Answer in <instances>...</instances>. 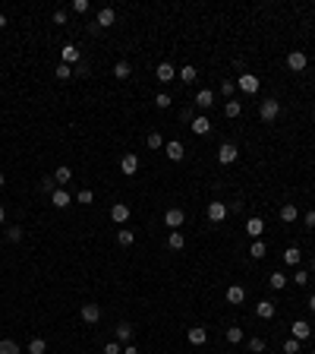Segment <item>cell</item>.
Listing matches in <instances>:
<instances>
[{"label": "cell", "mask_w": 315, "mask_h": 354, "mask_svg": "<svg viewBox=\"0 0 315 354\" xmlns=\"http://www.w3.org/2000/svg\"><path fill=\"white\" fill-rule=\"evenodd\" d=\"M278 114H280V102H278V98H265V102L259 104V117H262L265 124H271Z\"/></svg>", "instance_id": "1"}, {"label": "cell", "mask_w": 315, "mask_h": 354, "mask_svg": "<svg viewBox=\"0 0 315 354\" xmlns=\"http://www.w3.org/2000/svg\"><path fill=\"white\" fill-rule=\"evenodd\" d=\"M237 158H240V152H237V146H233V143H224V146L218 149V162H221V165H233Z\"/></svg>", "instance_id": "2"}, {"label": "cell", "mask_w": 315, "mask_h": 354, "mask_svg": "<svg viewBox=\"0 0 315 354\" xmlns=\"http://www.w3.org/2000/svg\"><path fill=\"white\" fill-rule=\"evenodd\" d=\"M237 85L246 92V95H256V92H259V76H252V73H243V76L237 79Z\"/></svg>", "instance_id": "3"}, {"label": "cell", "mask_w": 315, "mask_h": 354, "mask_svg": "<svg viewBox=\"0 0 315 354\" xmlns=\"http://www.w3.org/2000/svg\"><path fill=\"white\" fill-rule=\"evenodd\" d=\"M120 171H123L126 177H132L139 171V155H132V152H126L123 158H120Z\"/></svg>", "instance_id": "4"}, {"label": "cell", "mask_w": 315, "mask_h": 354, "mask_svg": "<svg viewBox=\"0 0 315 354\" xmlns=\"http://www.w3.org/2000/svg\"><path fill=\"white\" fill-rule=\"evenodd\" d=\"M287 66H290V70H306V66H309V57L303 54V51H290V57H287Z\"/></svg>", "instance_id": "5"}, {"label": "cell", "mask_w": 315, "mask_h": 354, "mask_svg": "<svg viewBox=\"0 0 315 354\" xmlns=\"http://www.w3.org/2000/svg\"><path fill=\"white\" fill-rule=\"evenodd\" d=\"M98 319H101V307L98 304H82V323H98Z\"/></svg>", "instance_id": "6"}, {"label": "cell", "mask_w": 315, "mask_h": 354, "mask_svg": "<svg viewBox=\"0 0 315 354\" xmlns=\"http://www.w3.org/2000/svg\"><path fill=\"white\" fill-rule=\"evenodd\" d=\"M290 329H293V338H296V342H303V338H309V335H312V326L306 323V319H296Z\"/></svg>", "instance_id": "7"}, {"label": "cell", "mask_w": 315, "mask_h": 354, "mask_svg": "<svg viewBox=\"0 0 315 354\" xmlns=\"http://www.w3.org/2000/svg\"><path fill=\"white\" fill-rule=\"evenodd\" d=\"M60 57H63L66 66L79 63V48H76V44H63V48H60Z\"/></svg>", "instance_id": "8"}, {"label": "cell", "mask_w": 315, "mask_h": 354, "mask_svg": "<svg viewBox=\"0 0 315 354\" xmlns=\"http://www.w3.org/2000/svg\"><path fill=\"white\" fill-rule=\"evenodd\" d=\"M186 338H189L192 345H205V342H208V329H202V326H192V329L186 332Z\"/></svg>", "instance_id": "9"}, {"label": "cell", "mask_w": 315, "mask_h": 354, "mask_svg": "<svg viewBox=\"0 0 315 354\" xmlns=\"http://www.w3.org/2000/svg\"><path fill=\"white\" fill-rule=\"evenodd\" d=\"M183 209H167V215H164V222H167V228H173V231H177L180 228V225H183Z\"/></svg>", "instance_id": "10"}, {"label": "cell", "mask_w": 315, "mask_h": 354, "mask_svg": "<svg viewBox=\"0 0 315 354\" xmlns=\"http://www.w3.org/2000/svg\"><path fill=\"white\" fill-rule=\"evenodd\" d=\"M208 218L211 222H224L227 218V206L224 203H208Z\"/></svg>", "instance_id": "11"}, {"label": "cell", "mask_w": 315, "mask_h": 354, "mask_svg": "<svg viewBox=\"0 0 315 354\" xmlns=\"http://www.w3.org/2000/svg\"><path fill=\"white\" fill-rule=\"evenodd\" d=\"M111 218H113L117 225H123L126 218H130V206H126V203H117V206L111 209Z\"/></svg>", "instance_id": "12"}, {"label": "cell", "mask_w": 315, "mask_h": 354, "mask_svg": "<svg viewBox=\"0 0 315 354\" xmlns=\"http://www.w3.org/2000/svg\"><path fill=\"white\" fill-rule=\"evenodd\" d=\"M113 22H117V13H113L111 6L98 10V25H101V29H107V25H113Z\"/></svg>", "instance_id": "13"}, {"label": "cell", "mask_w": 315, "mask_h": 354, "mask_svg": "<svg viewBox=\"0 0 315 354\" xmlns=\"http://www.w3.org/2000/svg\"><path fill=\"white\" fill-rule=\"evenodd\" d=\"M227 300H230V304H243L246 300V288L243 285H230V288H227Z\"/></svg>", "instance_id": "14"}, {"label": "cell", "mask_w": 315, "mask_h": 354, "mask_svg": "<svg viewBox=\"0 0 315 354\" xmlns=\"http://www.w3.org/2000/svg\"><path fill=\"white\" fill-rule=\"evenodd\" d=\"M246 231H249V237H256V240H259V237H262V231H265V222H262L259 215H256V218H249V222H246Z\"/></svg>", "instance_id": "15"}, {"label": "cell", "mask_w": 315, "mask_h": 354, "mask_svg": "<svg viewBox=\"0 0 315 354\" xmlns=\"http://www.w3.org/2000/svg\"><path fill=\"white\" fill-rule=\"evenodd\" d=\"M296 215H299V209L293 203H284V206H280V222L290 225V222H296Z\"/></svg>", "instance_id": "16"}, {"label": "cell", "mask_w": 315, "mask_h": 354, "mask_svg": "<svg viewBox=\"0 0 315 354\" xmlns=\"http://www.w3.org/2000/svg\"><path fill=\"white\" fill-rule=\"evenodd\" d=\"M196 104H199V108H205V111H211V104H214V92H211V89H202V92L196 95Z\"/></svg>", "instance_id": "17"}, {"label": "cell", "mask_w": 315, "mask_h": 354, "mask_svg": "<svg viewBox=\"0 0 315 354\" xmlns=\"http://www.w3.org/2000/svg\"><path fill=\"white\" fill-rule=\"evenodd\" d=\"M51 203L57 206V209H66L73 199H70V193H66V190H54V193H51Z\"/></svg>", "instance_id": "18"}, {"label": "cell", "mask_w": 315, "mask_h": 354, "mask_svg": "<svg viewBox=\"0 0 315 354\" xmlns=\"http://www.w3.org/2000/svg\"><path fill=\"white\" fill-rule=\"evenodd\" d=\"M170 79H177V70L170 63H158V83H170Z\"/></svg>", "instance_id": "19"}, {"label": "cell", "mask_w": 315, "mask_h": 354, "mask_svg": "<svg viewBox=\"0 0 315 354\" xmlns=\"http://www.w3.org/2000/svg\"><path fill=\"white\" fill-rule=\"evenodd\" d=\"M164 149H167V158H170V162H183L186 152H183V146H180V143H167Z\"/></svg>", "instance_id": "20"}, {"label": "cell", "mask_w": 315, "mask_h": 354, "mask_svg": "<svg viewBox=\"0 0 315 354\" xmlns=\"http://www.w3.org/2000/svg\"><path fill=\"white\" fill-rule=\"evenodd\" d=\"M192 133H199V136H205V133H211V124H208V117H192Z\"/></svg>", "instance_id": "21"}, {"label": "cell", "mask_w": 315, "mask_h": 354, "mask_svg": "<svg viewBox=\"0 0 315 354\" xmlns=\"http://www.w3.org/2000/svg\"><path fill=\"white\" fill-rule=\"evenodd\" d=\"M130 73H132V66L126 63V60H117V63H113V76L117 79H130Z\"/></svg>", "instance_id": "22"}, {"label": "cell", "mask_w": 315, "mask_h": 354, "mask_svg": "<svg viewBox=\"0 0 315 354\" xmlns=\"http://www.w3.org/2000/svg\"><path fill=\"white\" fill-rule=\"evenodd\" d=\"M299 259H303V253H299L296 247H287L284 250V263L287 266H299Z\"/></svg>", "instance_id": "23"}, {"label": "cell", "mask_w": 315, "mask_h": 354, "mask_svg": "<svg viewBox=\"0 0 315 354\" xmlns=\"http://www.w3.org/2000/svg\"><path fill=\"white\" fill-rule=\"evenodd\" d=\"M256 313H259L262 319H271V316H274V304H271V300H259Z\"/></svg>", "instance_id": "24"}, {"label": "cell", "mask_w": 315, "mask_h": 354, "mask_svg": "<svg viewBox=\"0 0 315 354\" xmlns=\"http://www.w3.org/2000/svg\"><path fill=\"white\" fill-rule=\"evenodd\" d=\"M132 240H136V234H132L130 228H120V231H117V244H120V247H132Z\"/></svg>", "instance_id": "25"}, {"label": "cell", "mask_w": 315, "mask_h": 354, "mask_svg": "<svg viewBox=\"0 0 315 354\" xmlns=\"http://www.w3.org/2000/svg\"><path fill=\"white\" fill-rule=\"evenodd\" d=\"M268 285H271L274 291H280L287 285V275H284V272H271V275H268Z\"/></svg>", "instance_id": "26"}, {"label": "cell", "mask_w": 315, "mask_h": 354, "mask_svg": "<svg viewBox=\"0 0 315 354\" xmlns=\"http://www.w3.org/2000/svg\"><path fill=\"white\" fill-rule=\"evenodd\" d=\"M183 244H186V237L180 234V231H170V237H167V247H170V250H183Z\"/></svg>", "instance_id": "27"}, {"label": "cell", "mask_w": 315, "mask_h": 354, "mask_svg": "<svg viewBox=\"0 0 315 354\" xmlns=\"http://www.w3.org/2000/svg\"><path fill=\"white\" fill-rule=\"evenodd\" d=\"M117 342H132V326L130 323H120L117 326Z\"/></svg>", "instance_id": "28"}, {"label": "cell", "mask_w": 315, "mask_h": 354, "mask_svg": "<svg viewBox=\"0 0 315 354\" xmlns=\"http://www.w3.org/2000/svg\"><path fill=\"white\" fill-rule=\"evenodd\" d=\"M70 180H73V171L66 168V165H63V168H57V174H54V184L63 187V184H70Z\"/></svg>", "instance_id": "29"}, {"label": "cell", "mask_w": 315, "mask_h": 354, "mask_svg": "<svg viewBox=\"0 0 315 354\" xmlns=\"http://www.w3.org/2000/svg\"><path fill=\"white\" fill-rule=\"evenodd\" d=\"M224 338H227L230 345H240V342H243V329H237V326H230V329L224 332Z\"/></svg>", "instance_id": "30"}, {"label": "cell", "mask_w": 315, "mask_h": 354, "mask_svg": "<svg viewBox=\"0 0 315 354\" xmlns=\"http://www.w3.org/2000/svg\"><path fill=\"white\" fill-rule=\"evenodd\" d=\"M265 244H262V240H252V247H249V256L252 259H265Z\"/></svg>", "instance_id": "31"}, {"label": "cell", "mask_w": 315, "mask_h": 354, "mask_svg": "<svg viewBox=\"0 0 315 354\" xmlns=\"http://www.w3.org/2000/svg\"><path fill=\"white\" fill-rule=\"evenodd\" d=\"M48 351V342H44V338H32L29 342V354H44Z\"/></svg>", "instance_id": "32"}, {"label": "cell", "mask_w": 315, "mask_h": 354, "mask_svg": "<svg viewBox=\"0 0 315 354\" xmlns=\"http://www.w3.org/2000/svg\"><path fill=\"white\" fill-rule=\"evenodd\" d=\"M240 111H243V104H240V102H227V104H224V114L230 117V120L240 117Z\"/></svg>", "instance_id": "33"}, {"label": "cell", "mask_w": 315, "mask_h": 354, "mask_svg": "<svg viewBox=\"0 0 315 354\" xmlns=\"http://www.w3.org/2000/svg\"><path fill=\"white\" fill-rule=\"evenodd\" d=\"M0 354H19V345L13 342V338H3V342H0Z\"/></svg>", "instance_id": "34"}, {"label": "cell", "mask_w": 315, "mask_h": 354, "mask_svg": "<svg viewBox=\"0 0 315 354\" xmlns=\"http://www.w3.org/2000/svg\"><path fill=\"white\" fill-rule=\"evenodd\" d=\"M180 79H183V83H196V66H183V70H180Z\"/></svg>", "instance_id": "35"}, {"label": "cell", "mask_w": 315, "mask_h": 354, "mask_svg": "<svg viewBox=\"0 0 315 354\" xmlns=\"http://www.w3.org/2000/svg\"><path fill=\"white\" fill-rule=\"evenodd\" d=\"M293 282H296V285H309V272H306V269H296V272H293Z\"/></svg>", "instance_id": "36"}, {"label": "cell", "mask_w": 315, "mask_h": 354, "mask_svg": "<svg viewBox=\"0 0 315 354\" xmlns=\"http://www.w3.org/2000/svg\"><path fill=\"white\" fill-rule=\"evenodd\" d=\"M249 351L252 354H262L265 351V342H262V338H249Z\"/></svg>", "instance_id": "37"}, {"label": "cell", "mask_w": 315, "mask_h": 354, "mask_svg": "<svg viewBox=\"0 0 315 354\" xmlns=\"http://www.w3.org/2000/svg\"><path fill=\"white\" fill-rule=\"evenodd\" d=\"M76 199H79L82 206H89L92 199H95V193H92V190H79V196H76Z\"/></svg>", "instance_id": "38"}, {"label": "cell", "mask_w": 315, "mask_h": 354, "mask_svg": "<svg viewBox=\"0 0 315 354\" xmlns=\"http://www.w3.org/2000/svg\"><path fill=\"white\" fill-rule=\"evenodd\" d=\"M148 146H151V149H161V146H164V136H161V133H151V136H148Z\"/></svg>", "instance_id": "39"}, {"label": "cell", "mask_w": 315, "mask_h": 354, "mask_svg": "<svg viewBox=\"0 0 315 354\" xmlns=\"http://www.w3.org/2000/svg\"><path fill=\"white\" fill-rule=\"evenodd\" d=\"M284 351L287 354H296L299 351V342H296V338H287V342H284Z\"/></svg>", "instance_id": "40"}, {"label": "cell", "mask_w": 315, "mask_h": 354, "mask_svg": "<svg viewBox=\"0 0 315 354\" xmlns=\"http://www.w3.org/2000/svg\"><path fill=\"white\" fill-rule=\"evenodd\" d=\"M104 354H123V348H120V342H107L104 345Z\"/></svg>", "instance_id": "41"}, {"label": "cell", "mask_w": 315, "mask_h": 354, "mask_svg": "<svg viewBox=\"0 0 315 354\" xmlns=\"http://www.w3.org/2000/svg\"><path fill=\"white\" fill-rule=\"evenodd\" d=\"M70 76H73V70H70L66 63H60V66H57V79H70Z\"/></svg>", "instance_id": "42"}, {"label": "cell", "mask_w": 315, "mask_h": 354, "mask_svg": "<svg viewBox=\"0 0 315 354\" xmlns=\"http://www.w3.org/2000/svg\"><path fill=\"white\" fill-rule=\"evenodd\" d=\"M155 104H158V108H170V95H164V92H161V95L155 98Z\"/></svg>", "instance_id": "43"}, {"label": "cell", "mask_w": 315, "mask_h": 354, "mask_svg": "<svg viewBox=\"0 0 315 354\" xmlns=\"http://www.w3.org/2000/svg\"><path fill=\"white\" fill-rule=\"evenodd\" d=\"M6 237H10L13 244H16V240H22V228H10V231H6Z\"/></svg>", "instance_id": "44"}, {"label": "cell", "mask_w": 315, "mask_h": 354, "mask_svg": "<svg viewBox=\"0 0 315 354\" xmlns=\"http://www.w3.org/2000/svg\"><path fill=\"white\" fill-rule=\"evenodd\" d=\"M73 10H76V13H85V10H89V0H73Z\"/></svg>", "instance_id": "45"}, {"label": "cell", "mask_w": 315, "mask_h": 354, "mask_svg": "<svg viewBox=\"0 0 315 354\" xmlns=\"http://www.w3.org/2000/svg\"><path fill=\"white\" fill-rule=\"evenodd\" d=\"M221 92H224V95H233V79H224V83H221Z\"/></svg>", "instance_id": "46"}, {"label": "cell", "mask_w": 315, "mask_h": 354, "mask_svg": "<svg viewBox=\"0 0 315 354\" xmlns=\"http://www.w3.org/2000/svg\"><path fill=\"white\" fill-rule=\"evenodd\" d=\"M180 124H192V111H189V108L180 111Z\"/></svg>", "instance_id": "47"}, {"label": "cell", "mask_w": 315, "mask_h": 354, "mask_svg": "<svg viewBox=\"0 0 315 354\" xmlns=\"http://www.w3.org/2000/svg\"><path fill=\"white\" fill-rule=\"evenodd\" d=\"M54 22L63 25V22H66V13H63V10H57V13H54Z\"/></svg>", "instance_id": "48"}, {"label": "cell", "mask_w": 315, "mask_h": 354, "mask_svg": "<svg viewBox=\"0 0 315 354\" xmlns=\"http://www.w3.org/2000/svg\"><path fill=\"white\" fill-rule=\"evenodd\" d=\"M306 225H309V228H315V209L306 212Z\"/></svg>", "instance_id": "49"}, {"label": "cell", "mask_w": 315, "mask_h": 354, "mask_svg": "<svg viewBox=\"0 0 315 354\" xmlns=\"http://www.w3.org/2000/svg\"><path fill=\"white\" fill-rule=\"evenodd\" d=\"M123 354H139V351L132 348V345H126V348H123Z\"/></svg>", "instance_id": "50"}, {"label": "cell", "mask_w": 315, "mask_h": 354, "mask_svg": "<svg viewBox=\"0 0 315 354\" xmlns=\"http://www.w3.org/2000/svg\"><path fill=\"white\" fill-rule=\"evenodd\" d=\"M6 222V209H3V206H0V225H3Z\"/></svg>", "instance_id": "51"}, {"label": "cell", "mask_w": 315, "mask_h": 354, "mask_svg": "<svg viewBox=\"0 0 315 354\" xmlns=\"http://www.w3.org/2000/svg\"><path fill=\"white\" fill-rule=\"evenodd\" d=\"M0 29H6V16H3V13H0Z\"/></svg>", "instance_id": "52"}, {"label": "cell", "mask_w": 315, "mask_h": 354, "mask_svg": "<svg viewBox=\"0 0 315 354\" xmlns=\"http://www.w3.org/2000/svg\"><path fill=\"white\" fill-rule=\"evenodd\" d=\"M309 310H315V294H312V297H309Z\"/></svg>", "instance_id": "53"}, {"label": "cell", "mask_w": 315, "mask_h": 354, "mask_svg": "<svg viewBox=\"0 0 315 354\" xmlns=\"http://www.w3.org/2000/svg\"><path fill=\"white\" fill-rule=\"evenodd\" d=\"M3 184H6V177H3V174H0V187H3Z\"/></svg>", "instance_id": "54"}, {"label": "cell", "mask_w": 315, "mask_h": 354, "mask_svg": "<svg viewBox=\"0 0 315 354\" xmlns=\"http://www.w3.org/2000/svg\"><path fill=\"white\" fill-rule=\"evenodd\" d=\"M312 269H315V259H312Z\"/></svg>", "instance_id": "55"}, {"label": "cell", "mask_w": 315, "mask_h": 354, "mask_svg": "<svg viewBox=\"0 0 315 354\" xmlns=\"http://www.w3.org/2000/svg\"><path fill=\"white\" fill-rule=\"evenodd\" d=\"M312 354H315V351H312Z\"/></svg>", "instance_id": "56"}]
</instances>
